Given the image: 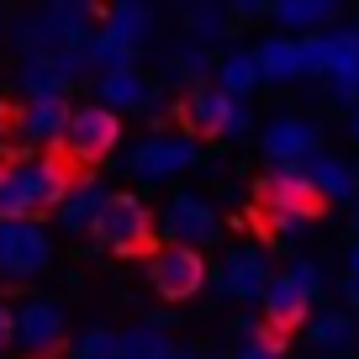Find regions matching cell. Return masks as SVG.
Returning a JSON list of instances; mask_svg holds the SVG:
<instances>
[{"instance_id":"6da1fadb","label":"cell","mask_w":359,"mask_h":359,"mask_svg":"<svg viewBox=\"0 0 359 359\" xmlns=\"http://www.w3.org/2000/svg\"><path fill=\"white\" fill-rule=\"evenodd\" d=\"M69 185H74V164L64 154H32L16 164H0V222L53 212Z\"/></svg>"},{"instance_id":"7a4b0ae2","label":"cell","mask_w":359,"mask_h":359,"mask_svg":"<svg viewBox=\"0 0 359 359\" xmlns=\"http://www.w3.org/2000/svg\"><path fill=\"white\" fill-rule=\"evenodd\" d=\"M95 27H101V6H95V0H48L43 11L16 16V22H11V48L22 58L53 53V48L85 43Z\"/></svg>"},{"instance_id":"3957f363","label":"cell","mask_w":359,"mask_h":359,"mask_svg":"<svg viewBox=\"0 0 359 359\" xmlns=\"http://www.w3.org/2000/svg\"><path fill=\"white\" fill-rule=\"evenodd\" d=\"M317 302H323V264H317V259H291L280 275L264 280V291H259V317H264L275 333H285V327H302Z\"/></svg>"},{"instance_id":"277c9868","label":"cell","mask_w":359,"mask_h":359,"mask_svg":"<svg viewBox=\"0 0 359 359\" xmlns=\"http://www.w3.org/2000/svg\"><path fill=\"white\" fill-rule=\"evenodd\" d=\"M111 148H122V116L101 101H79L69 106V122H64V137H58V154L69 164H106Z\"/></svg>"},{"instance_id":"5b68a950","label":"cell","mask_w":359,"mask_h":359,"mask_svg":"<svg viewBox=\"0 0 359 359\" xmlns=\"http://www.w3.org/2000/svg\"><path fill=\"white\" fill-rule=\"evenodd\" d=\"M196 164H201L196 133H148L127 148V175L137 185H164V180H180Z\"/></svg>"},{"instance_id":"8992f818","label":"cell","mask_w":359,"mask_h":359,"mask_svg":"<svg viewBox=\"0 0 359 359\" xmlns=\"http://www.w3.org/2000/svg\"><path fill=\"white\" fill-rule=\"evenodd\" d=\"M90 238L111 254H143V248H154V212L143 206V196L111 191L106 212L90 222Z\"/></svg>"},{"instance_id":"52a82bcc","label":"cell","mask_w":359,"mask_h":359,"mask_svg":"<svg viewBox=\"0 0 359 359\" xmlns=\"http://www.w3.org/2000/svg\"><path fill=\"white\" fill-rule=\"evenodd\" d=\"M53 264V238L37 217H11V222H0V280H32L43 269Z\"/></svg>"},{"instance_id":"ba28073f","label":"cell","mask_w":359,"mask_h":359,"mask_svg":"<svg viewBox=\"0 0 359 359\" xmlns=\"http://www.w3.org/2000/svg\"><path fill=\"white\" fill-rule=\"evenodd\" d=\"M154 227H158L154 238H164V243H185V248L222 243V217H217V206L206 201V196H196V191H175Z\"/></svg>"},{"instance_id":"9c48e42d","label":"cell","mask_w":359,"mask_h":359,"mask_svg":"<svg viewBox=\"0 0 359 359\" xmlns=\"http://www.w3.org/2000/svg\"><path fill=\"white\" fill-rule=\"evenodd\" d=\"M69 338V317L53 296H27L22 306H11V348H22L27 359L58 354Z\"/></svg>"},{"instance_id":"30bf717a","label":"cell","mask_w":359,"mask_h":359,"mask_svg":"<svg viewBox=\"0 0 359 359\" xmlns=\"http://www.w3.org/2000/svg\"><path fill=\"white\" fill-rule=\"evenodd\" d=\"M180 116H185V127L201 133V137H243L248 127H254L248 106L233 101V95L217 90V85H191L185 101H180Z\"/></svg>"},{"instance_id":"8fae6325","label":"cell","mask_w":359,"mask_h":359,"mask_svg":"<svg viewBox=\"0 0 359 359\" xmlns=\"http://www.w3.org/2000/svg\"><path fill=\"white\" fill-rule=\"evenodd\" d=\"M206 254L185 243H158L148 254V285H154L164 302H191V296L206 291Z\"/></svg>"},{"instance_id":"7c38bea8","label":"cell","mask_w":359,"mask_h":359,"mask_svg":"<svg viewBox=\"0 0 359 359\" xmlns=\"http://www.w3.org/2000/svg\"><path fill=\"white\" fill-rule=\"evenodd\" d=\"M259 154H264L269 169H302L306 158L323 154V127L312 122V116H275V122L259 127Z\"/></svg>"},{"instance_id":"4fadbf2b","label":"cell","mask_w":359,"mask_h":359,"mask_svg":"<svg viewBox=\"0 0 359 359\" xmlns=\"http://www.w3.org/2000/svg\"><path fill=\"white\" fill-rule=\"evenodd\" d=\"M269 275L275 269H269V254L259 243H227L217 269H206V285H217L227 302H259Z\"/></svg>"},{"instance_id":"5bb4252c","label":"cell","mask_w":359,"mask_h":359,"mask_svg":"<svg viewBox=\"0 0 359 359\" xmlns=\"http://www.w3.org/2000/svg\"><path fill=\"white\" fill-rule=\"evenodd\" d=\"M302 43V79H333L344 69H359V32L354 27H323V32L296 37Z\"/></svg>"},{"instance_id":"9a60e30c","label":"cell","mask_w":359,"mask_h":359,"mask_svg":"<svg viewBox=\"0 0 359 359\" xmlns=\"http://www.w3.org/2000/svg\"><path fill=\"white\" fill-rule=\"evenodd\" d=\"M254 196H259L264 212H296V217H306V222L323 212V201H317V191L306 185L302 169H269V175L254 185Z\"/></svg>"},{"instance_id":"2e32d148","label":"cell","mask_w":359,"mask_h":359,"mask_svg":"<svg viewBox=\"0 0 359 359\" xmlns=\"http://www.w3.org/2000/svg\"><path fill=\"white\" fill-rule=\"evenodd\" d=\"M6 116H11V127H16V143L37 154V148H58L64 122H69V101H22Z\"/></svg>"},{"instance_id":"e0dca14e","label":"cell","mask_w":359,"mask_h":359,"mask_svg":"<svg viewBox=\"0 0 359 359\" xmlns=\"http://www.w3.org/2000/svg\"><path fill=\"white\" fill-rule=\"evenodd\" d=\"M154 79L143 69H111V74H95V101L111 106L116 116H143L154 111Z\"/></svg>"},{"instance_id":"ac0fdd59","label":"cell","mask_w":359,"mask_h":359,"mask_svg":"<svg viewBox=\"0 0 359 359\" xmlns=\"http://www.w3.org/2000/svg\"><path fill=\"white\" fill-rule=\"evenodd\" d=\"M302 175H306V185L317 191V201H323V206H354L359 201V169L348 164V158H338V154L306 158Z\"/></svg>"},{"instance_id":"d6986e66","label":"cell","mask_w":359,"mask_h":359,"mask_svg":"<svg viewBox=\"0 0 359 359\" xmlns=\"http://www.w3.org/2000/svg\"><path fill=\"white\" fill-rule=\"evenodd\" d=\"M106 201H111V185L95 180V175H79L74 185L64 191V201L53 206V217H58L64 233H90V222L106 212Z\"/></svg>"},{"instance_id":"ffe728a7","label":"cell","mask_w":359,"mask_h":359,"mask_svg":"<svg viewBox=\"0 0 359 359\" xmlns=\"http://www.w3.org/2000/svg\"><path fill=\"white\" fill-rule=\"evenodd\" d=\"M344 0H269V22L291 37H306V32H323V27L338 22Z\"/></svg>"},{"instance_id":"44dd1931","label":"cell","mask_w":359,"mask_h":359,"mask_svg":"<svg viewBox=\"0 0 359 359\" xmlns=\"http://www.w3.org/2000/svg\"><path fill=\"white\" fill-rule=\"evenodd\" d=\"M254 64H259V85H296L302 79V43L291 32H275L254 48Z\"/></svg>"},{"instance_id":"7402d4cb","label":"cell","mask_w":359,"mask_h":359,"mask_svg":"<svg viewBox=\"0 0 359 359\" xmlns=\"http://www.w3.org/2000/svg\"><path fill=\"white\" fill-rule=\"evenodd\" d=\"M306 344L312 348H323V354H344L348 344H354V333H359V317L348 312V306H323L317 317H306Z\"/></svg>"},{"instance_id":"603a6c76","label":"cell","mask_w":359,"mask_h":359,"mask_svg":"<svg viewBox=\"0 0 359 359\" xmlns=\"http://www.w3.org/2000/svg\"><path fill=\"white\" fill-rule=\"evenodd\" d=\"M212 85L227 90L233 101H248L259 90V64H254V48H227L222 58H212Z\"/></svg>"},{"instance_id":"cb8c5ba5","label":"cell","mask_w":359,"mask_h":359,"mask_svg":"<svg viewBox=\"0 0 359 359\" xmlns=\"http://www.w3.org/2000/svg\"><path fill=\"white\" fill-rule=\"evenodd\" d=\"M185 32L201 48H222L227 37H233V16H227L222 0H191V6H185Z\"/></svg>"},{"instance_id":"d4e9b609","label":"cell","mask_w":359,"mask_h":359,"mask_svg":"<svg viewBox=\"0 0 359 359\" xmlns=\"http://www.w3.org/2000/svg\"><path fill=\"white\" fill-rule=\"evenodd\" d=\"M69 85H74V79H69L48 53H32L22 64V95L27 101H69Z\"/></svg>"},{"instance_id":"484cf974","label":"cell","mask_w":359,"mask_h":359,"mask_svg":"<svg viewBox=\"0 0 359 359\" xmlns=\"http://www.w3.org/2000/svg\"><path fill=\"white\" fill-rule=\"evenodd\" d=\"M85 58H90V74H111V69H137V48L127 37H116L111 27H95L85 37Z\"/></svg>"},{"instance_id":"4316f807","label":"cell","mask_w":359,"mask_h":359,"mask_svg":"<svg viewBox=\"0 0 359 359\" xmlns=\"http://www.w3.org/2000/svg\"><path fill=\"white\" fill-rule=\"evenodd\" d=\"M101 27H111L116 37L143 48L148 37H154V6H148V0H111V11L101 16Z\"/></svg>"},{"instance_id":"83f0119b","label":"cell","mask_w":359,"mask_h":359,"mask_svg":"<svg viewBox=\"0 0 359 359\" xmlns=\"http://www.w3.org/2000/svg\"><path fill=\"white\" fill-rule=\"evenodd\" d=\"M164 348H169L164 327L137 323V327H127V333H116V359H164Z\"/></svg>"},{"instance_id":"f1b7e54d","label":"cell","mask_w":359,"mask_h":359,"mask_svg":"<svg viewBox=\"0 0 359 359\" xmlns=\"http://www.w3.org/2000/svg\"><path fill=\"white\" fill-rule=\"evenodd\" d=\"M169 74L185 79V85H206V74H212V48H201V43L175 48V58H169Z\"/></svg>"},{"instance_id":"f546056e","label":"cell","mask_w":359,"mask_h":359,"mask_svg":"<svg viewBox=\"0 0 359 359\" xmlns=\"http://www.w3.org/2000/svg\"><path fill=\"white\" fill-rule=\"evenodd\" d=\"M69 359H116V333L111 327H90V333L74 338Z\"/></svg>"},{"instance_id":"4dcf8cb0","label":"cell","mask_w":359,"mask_h":359,"mask_svg":"<svg viewBox=\"0 0 359 359\" xmlns=\"http://www.w3.org/2000/svg\"><path fill=\"white\" fill-rule=\"evenodd\" d=\"M233 359H285V333H264L254 344H238Z\"/></svg>"},{"instance_id":"1f68e13d","label":"cell","mask_w":359,"mask_h":359,"mask_svg":"<svg viewBox=\"0 0 359 359\" xmlns=\"http://www.w3.org/2000/svg\"><path fill=\"white\" fill-rule=\"evenodd\" d=\"M306 227V217H296V212H264V233L275 238V243H285V238H296Z\"/></svg>"},{"instance_id":"d6a6232c","label":"cell","mask_w":359,"mask_h":359,"mask_svg":"<svg viewBox=\"0 0 359 359\" xmlns=\"http://www.w3.org/2000/svg\"><path fill=\"white\" fill-rule=\"evenodd\" d=\"M323 85H327V95H333V101H344V106L359 101V69H344V74L323 79Z\"/></svg>"},{"instance_id":"836d02e7","label":"cell","mask_w":359,"mask_h":359,"mask_svg":"<svg viewBox=\"0 0 359 359\" xmlns=\"http://www.w3.org/2000/svg\"><path fill=\"white\" fill-rule=\"evenodd\" d=\"M227 6V16H233L238 27L243 22H259V16H269V0H222Z\"/></svg>"},{"instance_id":"e575fe53","label":"cell","mask_w":359,"mask_h":359,"mask_svg":"<svg viewBox=\"0 0 359 359\" xmlns=\"http://www.w3.org/2000/svg\"><path fill=\"white\" fill-rule=\"evenodd\" d=\"M11 348V302H0V354Z\"/></svg>"},{"instance_id":"d590c367","label":"cell","mask_w":359,"mask_h":359,"mask_svg":"<svg viewBox=\"0 0 359 359\" xmlns=\"http://www.w3.org/2000/svg\"><path fill=\"white\" fill-rule=\"evenodd\" d=\"M344 306L359 312V275H344Z\"/></svg>"},{"instance_id":"8d00e7d4","label":"cell","mask_w":359,"mask_h":359,"mask_svg":"<svg viewBox=\"0 0 359 359\" xmlns=\"http://www.w3.org/2000/svg\"><path fill=\"white\" fill-rule=\"evenodd\" d=\"M164 359H206V354H196V348H180V344H169V348H164Z\"/></svg>"},{"instance_id":"74e56055","label":"cell","mask_w":359,"mask_h":359,"mask_svg":"<svg viewBox=\"0 0 359 359\" xmlns=\"http://www.w3.org/2000/svg\"><path fill=\"white\" fill-rule=\"evenodd\" d=\"M344 264H348V275H359V238L348 243V254H344Z\"/></svg>"},{"instance_id":"f35d334b","label":"cell","mask_w":359,"mask_h":359,"mask_svg":"<svg viewBox=\"0 0 359 359\" xmlns=\"http://www.w3.org/2000/svg\"><path fill=\"white\" fill-rule=\"evenodd\" d=\"M348 133H354V143H359V101H354V111H348Z\"/></svg>"},{"instance_id":"ab89813d","label":"cell","mask_w":359,"mask_h":359,"mask_svg":"<svg viewBox=\"0 0 359 359\" xmlns=\"http://www.w3.org/2000/svg\"><path fill=\"white\" fill-rule=\"evenodd\" d=\"M348 212H354V238H359V201H354V206H348Z\"/></svg>"},{"instance_id":"60d3db41","label":"cell","mask_w":359,"mask_h":359,"mask_svg":"<svg viewBox=\"0 0 359 359\" xmlns=\"http://www.w3.org/2000/svg\"><path fill=\"white\" fill-rule=\"evenodd\" d=\"M348 27H354V32H359V16H354V22H348Z\"/></svg>"},{"instance_id":"b9f144b4","label":"cell","mask_w":359,"mask_h":359,"mask_svg":"<svg viewBox=\"0 0 359 359\" xmlns=\"http://www.w3.org/2000/svg\"><path fill=\"white\" fill-rule=\"evenodd\" d=\"M37 6H48V0H37Z\"/></svg>"},{"instance_id":"7bdbcfd3","label":"cell","mask_w":359,"mask_h":359,"mask_svg":"<svg viewBox=\"0 0 359 359\" xmlns=\"http://www.w3.org/2000/svg\"><path fill=\"white\" fill-rule=\"evenodd\" d=\"M0 22H6V16H0Z\"/></svg>"},{"instance_id":"ee69618b","label":"cell","mask_w":359,"mask_h":359,"mask_svg":"<svg viewBox=\"0 0 359 359\" xmlns=\"http://www.w3.org/2000/svg\"><path fill=\"white\" fill-rule=\"evenodd\" d=\"M354 317H359V312H354Z\"/></svg>"}]
</instances>
